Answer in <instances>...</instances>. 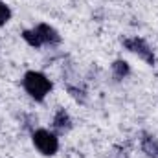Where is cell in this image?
<instances>
[{
	"label": "cell",
	"mask_w": 158,
	"mask_h": 158,
	"mask_svg": "<svg viewBox=\"0 0 158 158\" xmlns=\"http://www.w3.org/2000/svg\"><path fill=\"white\" fill-rule=\"evenodd\" d=\"M22 86L24 90L30 94L31 99L35 101H44V98L50 94L52 90V81L46 77L42 72L37 70H28L22 77Z\"/></svg>",
	"instance_id": "6da1fadb"
},
{
	"label": "cell",
	"mask_w": 158,
	"mask_h": 158,
	"mask_svg": "<svg viewBox=\"0 0 158 158\" xmlns=\"http://www.w3.org/2000/svg\"><path fill=\"white\" fill-rule=\"evenodd\" d=\"M31 140H33L35 149L39 151L40 155H44V156H53L57 153V149H59V138L52 131H48V129L33 131Z\"/></svg>",
	"instance_id": "7a4b0ae2"
},
{
	"label": "cell",
	"mask_w": 158,
	"mask_h": 158,
	"mask_svg": "<svg viewBox=\"0 0 158 158\" xmlns=\"http://www.w3.org/2000/svg\"><path fill=\"white\" fill-rule=\"evenodd\" d=\"M123 46L131 52V53H134V55H138L140 59H143L147 64H155L156 63V57H155V52H153V48L145 42V40L142 39V37H131V39H123Z\"/></svg>",
	"instance_id": "3957f363"
},
{
	"label": "cell",
	"mask_w": 158,
	"mask_h": 158,
	"mask_svg": "<svg viewBox=\"0 0 158 158\" xmlns=\"http://www.w3.org/2000/svg\"><path fill=\"white\" fill-rule=\"evenodd\" d=\"M35 31H37V35H39V39L42 44H50V46H53V44H59L61 42V35H59V31L55 30V28H52L50 24H44V22H40L37 24L35 28H33Z\"/></svg>",
	"instance_id": "277c9868"
},
{
	"label": "cell",
	"mask_w": 158,
	"mask_h": 158,
	"mask_svg": "<svg viewBox=\"0 0 158 158\" xmlns=\"http://www.w3.org/2000/svg\"><path fill=\"white\" fill-rule=\"evenodd\" d=\"M53 129H57L59 132H66L72 129V119L68 116V112L64 109H59L53 116Z\"/></svg>",
	"instance_id": "5b68a950"
},
{
	"label": "cell",
	"mask_w": 158,
	"mask_h": 158,
	"mask_svg": "<svg viewBox=\"0 0 158 158\" xmlns=\"http://www.w3.org/2000/svg\"><path fill=\"white\" fill-rule=\"evenodd\" d=\"M142 151L149 158H158V142L155 140V136L143 134V138H142Z\"/></svg>",
	"instance_id": "8992f818"
},
{
	"label": "cell",
	"mask_w": 158,
	"mask_h": 158,
	"mask_svg": "<svg viewBox=\"0 0 158 158\" xmlns=\"http://www.w3.org/2000/svg\"><path fill=\"white\" fill-rule=\"evenodd\" d=\"M112 74H114V77H118V79L127 77V76L131 74V66H129V63L123 61V59H116V61L112 63Z\"/></svg>",
	"instance_id": "52a82bcc"
},
{
	"label": "cell",
	"mask_w": 158,
	"mask_h": 158,
	"mask_svg": "<svg viewBox=\"0 0 158 158\" xmlns=\"http://www.w3.org/2000/svg\"><path fill=\"white\" fill-rule=\"evenodd\" d=\"M22 39L26 40L31 48H40V46H42V42H40V39H39V35H37L35 30H24V31H22Z\"/></svg>",
	"instance_id": "ba28073f"
},
{
	"label": "cell",
	"mask_w": 158,
	"mask_h": 158,
	"mask_svg": "<svg viewBox=\"0 0 158 158\" xmlns=\"http://www.w3.org/2000/svg\"><path fill=\"white\" fill-rule=\"evenodd\" d=\"M9 19H11V9H9V6L4 0H0V26L7 24Z\"/></svg>",
	"instance_id": "9c48e42d"
}]
</instances>
